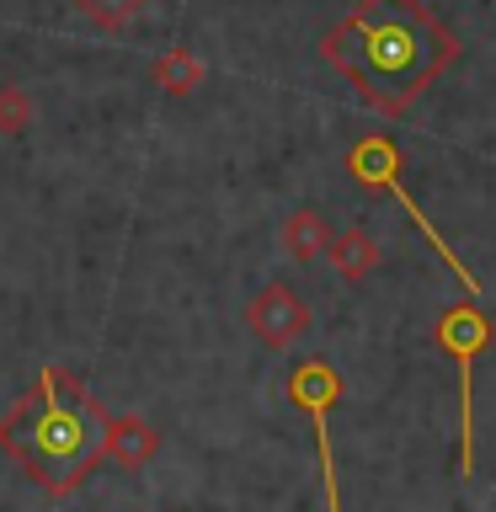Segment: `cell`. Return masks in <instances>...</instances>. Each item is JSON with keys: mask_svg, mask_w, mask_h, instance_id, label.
<instances>
[{"mask_svg": "<svg viewBox=\"0 0 496 512\" xmlns=\"http://www.w3.org/2000/svg\"><path fill=\"white\" fill-rule=\"evenodd\" d=\"M150 80H155V91H166V96H192L208 80V64L192 54V48H166V54L150 64Z\"/></svg>", "mask_w": 496, "mask_h": 512, "instance_id": "cell-9", "label": "cell"}, {"mask_svg": "<svg viewBox=\"0 0 496 512\" xmlns=\"http://www.w3.org/2000/svg\"><path fill=\"white\" fill-rule=\"evenodd\" d=\"M246 331L262 347L283 352L310 331V304H304V294L294 283H267V288H256L251 304H246Z\"/></svg>", "mask_w": 496, "mask_h": 512, "instance_id": "cell-6", "label": "cell"}, {"mask_svg": "<svg viewBox=\"0 0 496 512\" xmlns=\"http://www.w3.org/2000/svg\"><path fill=\"white\" fill-rule=\"evenodd\" d=\"M320 59L347 75L379 118H400L459 59V38L422 0H358L320 38Z\"/></svg>", "mask_w": 496, "mask_h": 512, "instance_id": "cell-1", "label": "cell"}, {"mask_svg": "<svg viewBox=\"0 0 496 512\" xmlns=\"http://www.w3.org/2000/svg\"><path fill=\"white\" fill-rule=\"evenodd\" d=\"M438 347L459 363V475H475V363L491 347V320L480 304H448L438 315Z\"/></svg>", "mask_w": 496, "mask_h": 512, "instance_id": "cell-4", "label": "cell"}, {"mask_svg": "<svg viewBox=\"0 0 496 512\" xmlns=\"http://www.w3.org/2000/svg\"><path fill=\"white\" fill-rule=\"evenodd\" d=\"M160 454V432L144 416H112L107 422V459H118L123 470H139Z\"/></svg>", "mask_w": 496, "mask_h": 512, "instance_id": "cell-7", "label": "cell"}, {"mask_svg": "<svg viewBox=\"0 0 496 512\" xmlns=\"http://www.w3.org/2000/svg\"><path fill=\"white\" fill-rule=\"evenodd\" d=\"M347 176H352L358 187H368V192H390V198H395L400 208H406L411 219H416V230H422V235L432 240V251L443 256V267H448V272H459V283L470 288V294H480L475 272L459 262V251L448 246V240H443L438 230H432V219L422 214V208H416V198L406 192V182H400V176H406V166H400V150H395V139H390V134H363L358 144H352V150H347Z\"/></svg>", "mask_w": 496, "mask_h": 512, "instance_id": "cell-3", "label": "cell"}, {"mask_svg": "<svg viewBox=\"0 0 496 512\" xmlns=\"http://www.w3.org/2000/svg\"><path fill=\"white\" fill-rule=\"evenodd\" d=\"M32 128V96L22 86H0V134L22 139Z\"/></svg>", "mask_w": 496, "mask_h": 512, "instance_id": "cell-12", "label": "cell"}, {"mask_svg": "<svg viewBox=\"0 0 496 512\" xmlns=\"http://www.w3.org/2000/svg\"><path fill=\"white\" fill-rule=\"evenodd\" d=\"M331 267L342 272L347 283H363L368 272H374L384 262V251H379V240L368 235V230H342V235H331Z\"/></svg>", "mask_w": 496, "mask_h": 512, "instance_id": "cell-10", "label": "cell"}, {"mask_svg": "<svg viewBox=\"0 0 496 512\" xmlns=\"http://www.w3.org/2000/svg\"><path fill=\"white\" fill-rule=\"evenodd\" d=\"M288 400L310 416L315 448H320V480H326V512H342V486H336V454H331V411L342 406V374L326 358H304L288 374Z\"/></svg>", "mask_w": 496, "mask_h": 512, "instance_id": "cell-5", "label": "cell"}, {"mask_svg": "<svg viewBox=\"0 0 496 512\" xmlns=\"http://www.w3.org/2000/svg\"><path fill=\"white\" fill-rule=\"evenodd\" d=\"M283 251L304 267L320 262V256L331 251V219L320 214V208H294V214L283 219Z\"/></svg>", "mask_w": 496, "mask_h": 512, "instance_id": "cell-8", "label": "cell"}, {"mask_svg": "<svg viewBox=\"0 0 496 512\" xmlns=\"http://www.w3.org/2000/svg\"><path fill=\"white\" fill-rule=\"evenodd\" d=\"M75 11L86 16V22H96L102 32H118L144 11V0H75Z\"/></svg>", "mask_w": 496, "mask_h": 512, "instance_id": "cell-11", "label": "cell"}, {"mask_svg": "<svg viewBox=\"0 0 496 512\" xmlns=\"http://www.w3.org/2000/svg\"><path fill=\"white\" fill-rule=\"evenodd\" d=\"M107 422L96 395L70 368L48 363L38 384L0 416V448L32 475V486L48 496H70L80 480L107 459Z\"/></svg>", "mask_w": 496, "mask_h": 512, "instance_id": "cell-2", "label": "cell"}]
</instances>
